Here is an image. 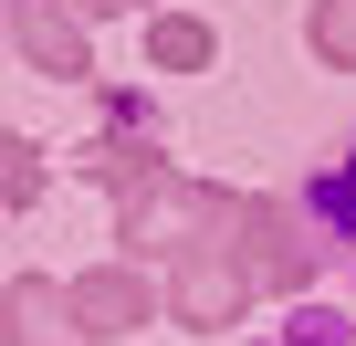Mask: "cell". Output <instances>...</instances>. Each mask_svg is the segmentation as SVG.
Returning <instances> with one entry per match:
<instances>
[{
  "label": "cell",
  "instance_id": "6da1fadb",
  "mask_svg": "<svg viewBox=\"0 0 356 346\" xmlns=\"http://www.w3.org/2000/svg\"><path fill=\"white\" fill-rule=\"evenodd\" d=\"M252 294H262V283H252L241 242H200V252H178V273H168V315H178V325H200V336L241 325Z\"/></svg>",
  "mask_w": 356,
  "mask_h": 346
},
{
  "label": "cell",
  "instance_id": "7a4b0ae2",
  "mask_svg": "<svg viewBox=\"0 0 356 346\" xmlns=\"http://www.w3.org/2000/svg\"><path fill=\"white\" fill-rule=\"evenodd\" d=\"M241 262H252L262 294H304V283H314V242H304V221H293L283 200H252V221H241Z\"/></svg>",
  "mask_w": 356,
  "mask_h": 346
},
{
  "label": "cell",
  "instance_id": "3957f363",
  "mask_svg": "<svg viewBox=\"0 0 356 346\" xmlns=\"http://www.w3.org/2000/svg\"><path fill=\"white\" fill-rule=\"evenodd\" d=\"M11 42H22V63H32V74H53V84L95 74V42L74 32L63 0H11Z\"/></svg>",
  "mask_w": 356,
  "mask_h": 346
},
{
  "label": "cell",
  "instance_id": "277c9868",
  "mask_svg": "<svg viewBox=\"0 0 356 346\" xmlns=\"http://www.w3.org/2000/svg\"><path fill=\"white\" fill-rule=\"evenodd\" d=\"M11 346H84L95 325H84V304H74V283H53V273H11Z\"/></svg>",
  "mask_w": 356,
  "mask_h": 346
},
{
  "label": "cell",
  "instance_id": "5b68a950",
  "mask_svg": "<svg viewBox=\"0 0 356 346\" xmlns=\"http://www.w3.org/2000/svg\"><path fill=\"white\" fill-rule=\"evenodd\" d=\"M74 304H84V325H95V336H136L157 294H147V273H136V262H105V273H84V283H74Z\"/></svg>",
  "mask_w": 356,
  "mask_h": 346
},
{
  "label": "cell",
  "instance_id": "8992f818",
  "mask_svg": "<svg viewBox=\"0 0 356 346\" xmlns=\"http://www.w3.org/2000/svg\"><path fill=\"white\" fill-rule=\"evenodd\" d=\"M95 179H105L115 200H136V189H157V179H168V168H157V147H147V136H105V147H95Z\"/></svg>",
  "mask_w": 356,
  "mask_h": 346
},
{
  "label": "cell",
  "instance_id": "52a82bcc",
  "mask_svg": "<svg viewBox=\"0 0 356 346\" xmlns=\"http://www.w3.org/2000/svg\"><path fill=\"white\" fill-rule=\"evenodd\" d=\"M304 32H314V53H325V63H346V74H356V0H314V22H304Z\"/></svg>",
  "mask_w": 356,
  "mask_h": 346
},
{
  "label": "cell",
  "instance_id": "ba28073f",
  "mask_svg": "<svg viewBox=\"0 0 356 346\" xmlns=\"http://www.w3.org/2000/svg\"><path fill=\"white\" fill-rule=\"evenodd\" d=\"M0 200H11V210H32V200H42V147H32V136L0 147Z\"/></svg>",
  "mask_w": 356,
  "mask_h": 346
},
{
  "label": "cell",
  "instance_id": "9c48e42d",
  "mask_svg": "<svg viewBox=\"0 0 356 346\" xmlns=\"http://www.w3.org/2000/svg\"><path fill=\"white\" fill-rule=\"evenodd\" d=\"M147 53H157L168 74H200V63H210V22H157V42H147Z\"/></svg>",
  "mask_w": 356,
  "mask_h": 346
},
{
  "label": "cell",
  "instance_id": "30bf717a",
  "mask_svg": "<svg viewBox=\"0 0 356 346\" xmlns=\"http://www.w3.org/2000/svg\"><path fill=\"white\" fill-rule=\"evenodd\" d=\"M325 200H335V210H346V231H356V157H346V179H335Z\"/></svg>",
  "mask_w": 356,
  "mask_h": 346
},
{
  "label": "cell",
  "instance_id": "8fae6325",
  "mask_svg": "<svg viewBox=\"0 0 356 346\" xmlns=\"http://www.w3.org/2000/svg\"><path fill=\"white\" fill-rule=\"evenodd\" d=\"M74 11H95V22H105V11H126V0H74Z\"/></svg>",
  "mask_w": 356,
  "mask_h": 346
}]
</instances>
